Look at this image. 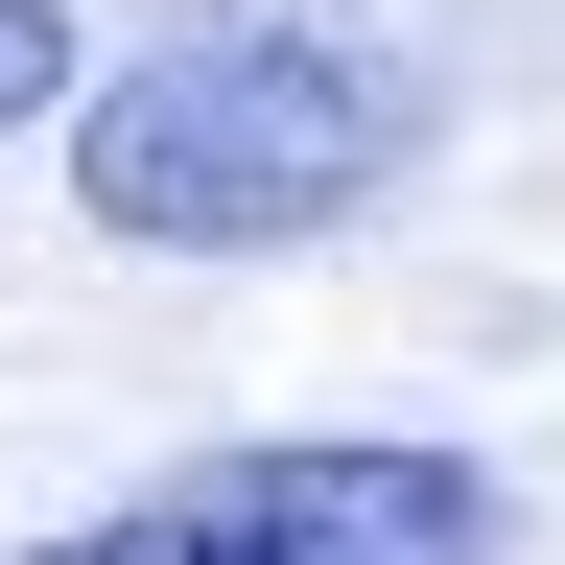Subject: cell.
<instances>
[{
    "instance_id": "obj_2",
    "label": "cell",
    "mask_w": 565,
    "mask_h": 565,
    "mask_svg": "<svg viewBox=\"0 0 565 565\" xmlns=\"http://www.w3.org/2000/svg\"><path fill=\"white\" fill-rule=\"evenodd\" d=\"M24 565H519V494L471 448H377V424H282V448H189L118 519H71Z\"/></svg>"
},
{
    "instance_id": "obj_1",
    "label": "cell",
    "mask_w": 565,
    "mask_h": 565,
    "mask_svg": "<svg viewBox=\"0 0 565 565\" xmlns=\"http://www.w3.org/2000/svg\"><path fill=\"white\" fill-rule=\"evenodd\" d=\"M401 166H424V71L307 0H212L141 71H95V118H71V212L141 259H282L330 212H377Z\"/></svg>"
},
{
    "instance_id": "obj_3",
    "label": "cell",
    "mask_w": 565,
    "mask_h": 565,
    "mask_svg": "<svg viewBox=\"0 0 565 565\" xmlns=\"http://www.w3.org/2000/svg\"><path fill=\"white\" fill-rule=\"evenodd\" d=\"M71 118V0H0V141Z\"/></svg>"
}]
</instances>
